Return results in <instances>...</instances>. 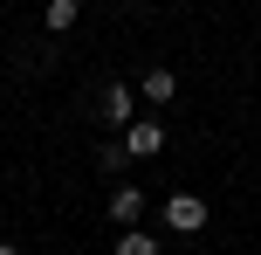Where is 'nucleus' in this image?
Here are the masks:
<instances>
[{"mask_svg": "<svg viewBox=\"0 0 261 255\" xmlns=\"http://www.w3.org/2000/svg\"><path fill=\"white\" fill-rule=\"evenodd\" d=\"M124 152L130 159H158V152H165V124L158 118H130L124 124Z\"/></svg>", "mask_w": 261, "mask_h": 255, "instance_id": "f257e3e1", "label": "nucleus"}, {"mask_svg": "<svg viewBox=\"0 0 261 255\" xmlns=\"http://www.w3.org/2000/svg\"><path fill=\"white\" fill-rule=\"evenodd\" d=\"M165 228L172 235H199L206 228V200H199V193H172L165 200Z\"/></svg>", "mask_w": 261, "mask_h": 255, "instance_id": "f03ea898", "label": "nucleus"}, {"mask_svg": "<svg viewBox=\"0 0 261 255\" xmlns=\"http://www.w3.org/2000/svg\"><path fill=\"white\" fill-rule=\"evenodd\" d=\"M96 118H103V124H130V118H138V90H130V83H110Z\"/></svg>", "mask_w": 261, "mask_h": 255, "instance_id": "7ed1b4c3", "label": "nucleus"}, {"mask_svg": "<svg viewBox=\"0 0 261 255\" xmlns=\"http://www.w3.org/2000/svg\"><path fill=\"white\" fill-rule=\"evenodd\" d=\"M138 97H144V104H172V97H179V76H172V69H144Z\"/></svg>", "mask_w": 261, "mask_h": 255, "instance_id": "20e7f679", "label": "nucleus"}, {"mask_svg": "<svg viewBox=\"0 0 261 255\" xmlns=\"http://www.w3.org/2000/svg\"><path fill=\"white\" fill-rule=\"evenodd\" d=\"M138 214H144V193H138V187H117V193H110V221H124V228H130Z\"/></svg>", "mask_w": 261, "mask_h": 255, "instance_id": "39448f33", "label": "nucleus"}, {"mask_svg": "<svg viewBox=\"0 0 261 255\" xmlns=\"http://www.w3.org/2000/svg\"><path fill=\"white\" fill-rule=\"evenodd\" d=\"M76 0H48V7H41V21H48V35H69V28H76Z\"/></svg>", "mask_w": 261, "mask_h": 255, "instance_id": "423d86ee", "label": "nucleus"}, {"mask_svg": "<svg viewBox=\"0 0 261 255\" xmlns=\"http://www.w3.org/2000/svg\"><path fill=\"white\" fill-rule=\"evenodd\" d=\"M117 255H158V235H144V228H124V235H117Z\"/></svg>", "mask_w": 261, "mask_h": 255, "instance_id": "0eeeda50", "label": "nucleus"}, {"mask_svg": "<svg viewBox=\"0 0 261 255\" xmlns=\"http://www.w3.org/2000/svg\"><path fill=\"white\" fill-rule=\"evenodd\" d=\"M0 255H21V248H14V242H0Z\"/></svg>", "mask_w": 261, "mask_h": 255, "instance_id": "6e6552de", "label": "nucleus"}]
</instances>
